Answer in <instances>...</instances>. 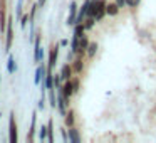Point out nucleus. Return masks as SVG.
<instances>
[{"label": "nucleus", "instance_id": "nucleus-1", "mask_svg": "<svg viewBox=\"0 0 156 143\" xmlns=\"http://www.w3.org/2000/svg\"><path fill=\"white\" fill-rule=\"evenodd\" d=\"M104 15H106V0H89L86 17H94L96 20H102Z\"/></svg>", "mask_w": 156, "mask_h": 143}, {"label": "nucleus", "instance_id": "nucleus-2", "mask_svg": "<svg viewBox=\"0 0 156 143\" xmlns=\"http://www.w3.org/2000/svg\"><path fill=\"white\" fill-rule=\"evenodd\" d=\"M9 140L10 143H17V123H15V115L10 113V119H9Z\"/></svg>", "mask_w": 156, "mask_h": 143}, {"label": "nucleus", "instance_id": "nucleus-3", "mask_svg": "<svg viewBox=\"0 0 156 143\" xmlns=\"http://www.w3.org/2000/svg\"><path fill=\"white\" fill-rule=\"evenodd\" d=\"M12 22H14V19H9V20H7V27H5V31H7V41H5V51H9V49L12 47V41H14V31H12Z\"/></svg>", "mask_w": 156, "mask_h": 143}, {"label": "nucleus", "instance_id": "nucleus-4", "mask_svg": "<svg viewBox=\"0 0 156 143\" xmlns=\"http://www.w3.org/2000/svg\"><path fill=\"white\" fill-rule=\"evenodd\" d=\"M76 15H77V4L74 0L69 5V17H67V25H74L76 24Z\"/></svg>", "mask_w": 156, "mask_h": 143}, {"label": "nucleus", "instance_id": "nucleus-5", "mask_svg": "<svg viewBox=\"0 0 156 143\" xmlns=\"http://www.w3.org/2000/svg\"><path fill=\"white\" fill-rule=\"evenodd\" d=\"M57 56H59V46L55 44V46L51 47V54H49V71L55 66V62H57Z\"/></svg>", "mask_w": 156, "mask_h": 143}, {"label": "nucleus", "instance_id": "nucleus-6", "mask_svg": "<svg viewBox=\"0 0 156 143\" xmlns=\"http://www.w3.org/2000/svg\"><path fill=\"white\" fill-rule=\"evenodd\" d=\"M61 91H62V94H64L67 99L74 94V88H72V81H71V79H67V81H66V84L61 86Z\"/></svg>", "mask_w": 156, "mask_h": 143}, {"label": "nucleus", "instance_id": "nucleus-7", "mask_svg": "<svg viewBox=\"0 0 156 143\" xmlns=\"http://www.w3.org/2000/svg\"><path fill=\"white\" fill-rule=\"evenodd\" d=\"M35 54H34V61L35 62H41V59H42V47H41V35H37L35 37Z\"/></svg>", "mask_w": 156, "mask_h": 143}, {"label": "nucleus", "instance_id": "nucleus-8", "mask_svg": "<svg viewBox=\"0 0 156 143\" xmlns=\"http://www.w3.org/2000/svg\"><path fill=\"white\" fill-rule=\"evenodd\" d=\"M72 66H69V64H64L62 66V69H61V79H64V81H67V79H71V76H72Z\"/></svg>", "mask_w": 156, "mask_h": 143}, {"label": "nucleus", "instance_id": "nucleus-9", "mask_svg": "<svg viewBox=\"0 0 156 143\" xmlns=\"http://www.w3.org/2000/svg\"><path fill=\"white\" fill-rule=\"evenodd\" d=\"M69 141H72V143H79V141H81L79 131L74 128V126H69Z\"/></svg>", "mask_w": 156, "mask_h": 143}, {"label": "nucleus", "instance_id": "nucleus-10", "mask_svg": "<svg viewBox=\"0 0 156 143\" xmlns=\"http://www.w3.org/2000/svg\"><path fill=\"white\" fill-rule=\"evenodd\" d=\"M119 14V7L116 5V2H112V4H106V15H118Z\"/></svg>", "mask_w": 156, "mask_h": 143}, {"label": "nucleus", "instance_id": "nucleus-11", "mask_svg": "<svg viewBox=\"0 0 156 143\" xmlns=\"http://www.w3.org/2000/svg\"><path fill=\"white\" fill-rule=\"evenodd\" d=\"M35 121H37V113H34V115H32V125H30V131H29V135H27V141H34Z\"/></svg>", "mask_w": 156, "mask_h": 143}, {"label": "nucleus", "instance_id": "nucleus-12", "mask_svg": "<svg viewBox=\"0 0 156 143\" xmlns=\"http://www.w3.org/2000/svg\"><path fill=\"white\" fill-rule=\"evenodd\" d=\"M45 78V68L44 66H39L37 71H35V84H41V79Z\"/></svg>", "mask_w": 156, "mask_h": 143}, {"label": "nucleus", "instance_id": "nucleus-13", "mask_svg": "<svg viewBox=\"0 0 156 143\" xmlns=\"http://www.w3.org/2000/svg\"><path fill=\"white\" fill-rule=\"evenodd\" d=\"M47 141L52 143L54 141V121L49 119V125H47Z\"/></svg>", "mask_w": 156, "mask_h": 143}, {"label": "nucleus", "instance_id": "nucleus-14", "mask_svg": "<svg viewBox=\"0 0 156 143\" xmlns=\"http://www.w3.org/2000/svg\"><path fill=\"white\" fill-rule=\"evenodd\" d=\"M96 52H98V42H89L87 49H86V54H87L89 57H94Z\"/></svg>", "mask_w": 156, "mask_h": 143}, {"label": "nucleus", "instance_id": "nucleus-15", "mask_svg": "<svg viewBox=\"0 0 156 143\" xmlns=\"http://www.w3.org/2000/svg\"><path fill=\"white\" fill-rule=\"evenodd\" d=\"M84 32H86L84 24H76V27H74V34H72V35H76V37H82V35H84Z\"/></svg>", "mask_w": 156, "mask_h": 143}, {"label": "nucleus", "instance_id": "nucleus-16", "mask_svg": "<svg viewBox=\"0 0 156 143\" xmlns=\"http://www.w3.org/2000/svg\"><path fill=\"white\" fill-rule=\"evenodd\" d=\"M82 68H84V64H82V59H81V56H79V57L74 61V64H72V71H74V72H81Z\"/></svg>", "mask_w": 156, "mask_h": 143}, {"label": "nucleus", "instance_id": "nucleus-17", "mask_svg": "<svg viewBox=\"0 0 156 143\" xmlns=\"http://www.w3.org/2000/svg\"><path fill=\"white\" fill-rule=\"evenodd\" d=\"M64 116H66L64 118L66 126H74V111H67Z\"/></svg>", "mask_w": 156, "mask_h": 143}, {"label": "nucleus", "instance_id": "nucleus-18", "mask_svg": "<svg viewBox=\"0 0 156 143\" xmlns=\"http://www.w3.org/2000/svg\"><path fill=\"white\" fill-rule=\"evenodd\" d=\"M82 24H84L86 31H87V29H92V27H94V24H96V19L94 17H86L84 20H82Z\"/></svg>", "mask_w": 156, "mask_h": 143}, {"label": "nucleus", "instance_id": "nucleus-19", "mask_svg": "<svg viewBox=\"0 0 156 143\" xmlns=\"http://www.w3.org/2000/svg\"><path fill=\"white\" fill-rule=\"evenodd\" d=\"M77 47H79V37L72 35V41H71V51L76 54V52H77Z\"/></svg>", "mask_w": 156, "mask_h": 143}, {"label": "nucleus", "instance_id": "nucleus-20", "mask_svg": "<svg viewBox=\"0 0 156 143\" xmlns=\"http://www.w3.org/2000/svg\"><path fill=\"white\" fill-rule=\"evenodd\" d=\"M7 71L10 72V74H14V72H15V59H14V57H9V62H7Z\"/></svg>", "mask_w": 156, "mask_h": 143}, {"label": "nucleus", "instance_id": "nucleus-21", "mask_svg": "<svg viewBox=\"0 0 156 143\" xmlns=\"http://www.w3.org/2000/svg\"><path fill=\"white\" fill-rule=\"evenodd\" d=\"M54 89H55V88L49 89V99H51V106H52V108H55V106H57V101H55V94H54Z\"/></svg>", "mask_w": 156, "mask_h": 143}, {"label": "nucleus", "instance_id": "nucleus-22", "mask_svg": "<svg viewBox=\"0 0 156 143\" xmlns=\"http://www.w3.org/2000/svg\"><path fill=\"white\" fill-rule=\"evenodd\" d=\"M39 138L45 140L47 138V126H41V131H39Z\"/></svg>", "mask_w": 156, "mask_h": 143}, {"label": "nucleus", "instance_id": "nucleus-23", "mask_svg": "<svg viewBox=\"0 0 156 143\" xmlns=\"http://www.w3.org/2000/svg\"><path fill=\"white\" fill-rule=\"evenodd\" d=\"M141 4V0H126V5H128V7H138V5Z\"/></svg>", "mask_w": 156, "mask_h": 143}, {"label": "nucleus", "instance_id": "nucleus-24", "mask_svg": "<svg viewBox=\"0 0 156 143\" xmlns=\"http://www.w3.org/2000/svg\"><path fill=\"white\" fill-rule=\"evenodd\" d=\"M72 81V88H74V93H77L79 91V79L76 78V79H71Z\"/></svg>", "mask_w": 156, "mask_h": 143}, {"label": "nucleus", "instance_id": "nucleus-25", "mask_svg": "<svg viewBox=\"0 0 156 143\" xmlns=\"http://www.w3.org/2000/svg\"><path fill=\"white\" fill-rule=\"evenodd\" d=\"M114 2H116V5H118L119 9H122L126 5V0H114Z\"/></svg>", "mask_w": 156, "mask_h": 143}, {"label": "nucleus", "instance_id": "nucleus-26", "mask_svg": "<svg viewBox=\"0 0 156 143\" xmlns=\"http://www.w3.org/2000/svg\"><path fill=\"white\" fill-rule=\"evenodd\" d=\"M27 22H29V15H24V17H22L20 25H22V27H25V25H27Z\"/></svg>", "mask_w": 156, "mask_h": 143}, {"label": "nucleus", "instance_id": "nucleus-27", "mask_svg": "<svg viewBox=\"0 0 156 143\" xmlns=\"http://www.w3.org/2000/svg\"><path fill=\"white\" fill-rule=\"evenodd\" d=\"M45 4V0H39V5H44Z\"/></svg>", "mask_w": 156, "mask_h": 143}]
</instances>
